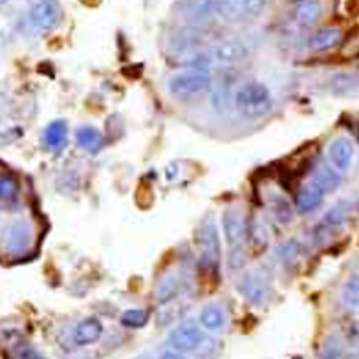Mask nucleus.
<instances>
[{
  "instance_id": "obj_27",
  "label": "nucleus",
  "mask_w": 359,
  "mask_h": 359,
  "mask_svg": "<svg viewBox=\"0 0 359 359\" xmlns=\"http://www.w3.org/2000/svg\"><path fill=\"white\" fill-rule=\"evenodd\" d=\"M271 211L275 213V217L279 218L280 222H290L293 217V209H292V203L288 202L286 196L283 194H275L273 200H271Z\"/></svg>"
},
{
  "instance_id": "obj_32",
  "label": "nucleus",
  "mask_w": 359,
  "mask_h": 359,
  "mask_svg": "<svg viewBox=\"0 0 359 359\" xmlns=\"http://www.w3.org/2000/svg\"><path fill=\"white\" fill-rule=\"evenodd\" d=\"M19 359H44V358L39 354V352H35V350H26V352L20 354Z\"/></svg>"
},
{
  "instance_id": "obj_28",
  "label": "nucleus",
  "mask_w": 359,
  "mask_h": 359,
  "mask_svg": "<svg viewBox=\"0 0 359 359\" xmlns=\"http://www.w3.org/2000/svg\"><path fill=\"white\" fill-rule=\"evenodd\" d=\"M345 346L337 337H328L319 350V359H343Z\"/></svg>"
},
{
  "instance_id": "obj_33",
  "label": "nucleus",
  "mask_w": 359,
  "mask_h": 359,
  "mask_svg": "<svg viewBox=\"0 0 359 359\" xmlns=\"http://www.w3.org/2000/svg\"><path fill=\"white\" fill-rule=\"evenodd\" d=\"M354 334H355V337H359V323H355L354 325Z\"/></svg>"
},
{
  "instance_id": "obj_36",
  "label": "nucleus",
  "mask_w": 359,
  "mask_h": 359,
  "mask_svg": "<svg viewBox=\"0 0 359 359\" xmlns=\"http://www.w3.org/2000/svg\"><path fill=\"white\" fill-rule=\"evenodd\" d=\"M297 2H301V0H297Z\"/></svg>"
},
{
  "instance_id": "obj_12",
  "label": "nucleus",
  "mask_w": 359,
  "mask_h": 359,
  "mask_svg": "<svg viewBox=\"0 0 359 359\" xmlns=\"http://www.w3.org/2000/svg\"><path fill=\"white\" fill-rule=\"evenodd\" d=\"M325 200V193H323L319 187H317L313 182L303 185L301 189L297 191V198H295V208L301 215L313 213L319 205Z\"/></svg>"
},
{
  "instance_id": "obj_14",
  "label": "nucleus",
  "mask_w": 359,
  "mask_h": 359,
  "mask_svg": "<svg viewBox=\"0 0 359 359\" xmlns=\"http://www.w3.org/2000/svg\"><path fill=\"white\" fill-rule=\"evenodd\" d=\"M198 323L203 330L208 332H218L222 330L226 325V313L220 304H205L202 308V312L198 316Z\"/></svg>"
},
{
  "instance_id": "obj_19",
  "label": "nucleus",
  "mask_w": 359,
  "mask_h": 359,
  "mask_svg": "<svg viewBox=\"0 0 359 359\" xmlns=\"http://www.w3.org/2000/svg\"><path fill=\"white\" fill-rule=\"evenodd\" d=\"M323 4L321 0H301L295 8V20L303 26H312L321 19Z\"/></svg>"
},
{
  "instance_id": "obj_21",
  "label": "nucleus",
  "mask_w": 359,
  "mask_h": 359,
  "mask_svg": "<svg viewBox=\"0 0 359 359\" xmlns=\"http://www.w3.org/2000/svg\"><path fill=\"white\" fill-rule=\"evenodd\" d=\"M185 15L191 20H194V22H203V20L213 19L215 15H217V0H193L187 6Z\"/></svg>"
},
{
  "instance_id": "obj_3",
  "label": "nucleus",
  "mask_w": 359,
  "mask_h": 359,
  "mask_svg": "<svg viewBox=\"0 0 359 359\" xmlns=\"http://www.w3.org/2000/svg\"><path fill=\"white\" fill-rule=\"evenodd\" d=\"M198 248H200V260L202 266L209 271H217L220 266V235L218 227L213 220L202 224L198 231Z\"/></svg>"
},
{
  "instance_id": "obj_10",
  "label": "nucleus",
  "mask_w": 359,
  "mask_h": 359,
  "mask_svg": "<svg viewBox=\"0 0 359 359\" xmlns=\"http://www.w3.org/2000/svg\"><path fill=\"white\" fill-rule=\"evenodd\" d=\"M101 336H103V325H101L100 319H95V317H86L85 321H81L79 325L76 326L72 339H74V345L88 346L97 343V341L101 339Z\"/></svg>"
},
{
  "instance_id": "obj_8",
  "label": "nucleus",
  "mask_w": 359,
  "mask_h": 359,
  "mask_svg": "<svg viewBox=\"0 0 359 359\" xmlns=\"http://www.w3.org/2000/svg\"><path fill=\"white\" fill-rule=\"evenodd\" d=\"M29 20L37 29H53L61 20V8L55 0H39L29 10Z\"/></svg>"
},
{
  "instance_id": "obj_24",
  "label": "nucleus",
  "mask_w": 359,
  "mask_h": 359,
  "mask_svg": "<svg viewBox=\"0 0 359 359\" xmlns=\"http://www.w3.org/2000/svg\"><path fill=\"white\" fill-rule=\"evenodd\" d=\"M341 297H343V303L348 308H358L359 310V275H352L348 277L343 286V292H341Z\"/></svg>"
},
{
  "instance_id": "obj_16",
  "label": "nucleus",
  "mask_w": 359,
  "mask_h": 359,
  "mask_svg": "<svg viewBox=\"0 0 359 359\" xmlns=\"http://www.w3.org/2000/svg\"><path fill=\"white\" fill-rule=\"evenodd\" d=\"M242 293H244V297L251 304H257V306L264 304L266 299H268L266 283L262 279H259L257 275H248L246 279L242 280Z\"/></svg>"
},
{
  "instance_id": "obj_31",
  "label": "nucleus",
  "mask_w": 359,
  "mask_h": 359,
  "mask_svg": "<svg viewBox=\"0 0 359 359\" xmlns=\"http://www.w3.org/2000/svg\"><path fill=\"white\" fill-rule=\"evenodd\" d=\"M160 359H187L185 358V354H182V352H178V350H165L163 354H161Z\"/></svg>"
},
{
  "instance_id": "obj_11",
  "label": "nucleus",
  "mask_w": 359,
  "mask_h": 359,
  "mask_svg": "<svg viewBox=\"0 0 359 359\" xmlns=\"http://www.w3.org/2000/svg\"><path fill=\"white\" fill-rule=\"evenodd\" d=\"M341 41H343V29L336 28V26H328V28L317 29L308 41V46L313 52H328V50L339 46Z\"/></svg>"
},
{
  "instance_id": "obj_1",
  "label": "nucleus",
  "mask_w": 359,
  "mask_h": 359,
  "mask_svg": "<svg viewBox=\"0 0 359 359\" xmlns=\"http://www.w3.org/2000/svg\"><path fill=\"white\" fill-rule=\"evenodd\" d=\"M273 107L271 90L259 81H248L235 92V109L244 118H260Z\"/></svg>"
},
{
  "instance_id": "obj_7",
  "label": "nucleus",
  "mask_w": 359,
  "mask_h": 359,
  "mask_svg": "<svg viewBox=\"0 0 359 359\" xmlns=\"http://www.w3.org/2000/svg\"><path fill=\"white\" fill-rule=\"evenodd\" d=\"M328 154V163L339 172H346L350 170L355 158V145L348 136H337L334 137L326 149Z\"/></svg>"
},
{
  "instance_id": "obj_23",
  "label": "nucleus",
  "mask_w": 359,
  "mask_h": 359,
  "mask_svg": "<svg viewBox=\"0 0 359 359\" xmlns=\"http://www.w3.org/2000/svg\"><path fill=\"white\" fill-rule=\"evenodd\" d=\"M119 323L125 326V328H143V326L149 323V312L143 310V308H130V310H125L119 317Z\"/></svg>"
},
{
  "instance_id": "obj_13",
  "label": "nucleus",
  "mask_w": 359,
  "mask_h": 359,
  "mask_svg": "<svg viewBox=\"0 0 359 359\" xmlns=\"http://www.w3.org/2000/svg\"><path fill=\"white\" fill-rule=\"evenodd\" d=\"M313 184L323 191V193H332L341 185V172L330 165V163H321L313 172Z\"/></svg>"
},
{
  "instance_id": "obj_17",
  "label": "nucleus",
  "mask_w": 359,
  "mask_h": 359,
  "mask_svg": "<svg viewBox=\"0 0 359 359\" xmlns=\"http://www.w3.org/2000/svg\"><path fill=\"white\" fill-rule=\"evenodd\" d=\"M248 241H250L251 250H255L257 253H262L268 248L269 231L266 224L262 222V218L255 217L248 224Z\"/></svg>"
},
{
  "instance_id": "obj_30",
  "label": "nucleus",
  "mask_w": 359,
  "mask_h": 359,
  "mask_svg": "<svg viewBox=\"0 0 359 359\" xmlns=\"http://www.w3.org/2000/svg\"><path fill=\"white\" fill-rule=\"evenodd\" d=\"M299 253H301V244H299L297 241H290L280 248L279 257L283 262H292V260L297 259Z\"/></svg>"
},
{
  "instance_id": "obj_20",
  "label": "nucleus",
  "mask_w": 359,
  "mask_h": 359,
  "mask_svg": "<svg viewBox=\"0 0 359 359\" xmlns=\"http://www.w3.org/2000/svg\"><path fill=\"white\" fill-rule=\"evenodd\" d=\"M76 142L81 149L88 152H97L103 147V134L100 128L92 127V125H83L77 128Z\"/></svg>"
},
{
  "instance_id": "obj_15",
  "label": "nucleus",
  "mask_w": 359,
  "mask_h": 359,
  "mask_svg": "<svg viewBox=\"0 0 359 359\" xmlns=\"http://www.w3.org/2000/svg\"><path fill=\"white\" fill-rule=\"evenodd\" d=\"M182 286H184V283H182V277H180V275L167 273L165 277L160 280V284H158L156 301L160 304H167L170 303V301H175L180 295V292H182Z\"/></svg>"
},
{
  "instance_id": "obj_26",
  "label": "nucleus",
  "mask_w": 359,
  "mask_h": 359,
  "mask_svg": "<svg viewBox=\"0 0 359 359\" xmlns=\"http://www.w3.org/2000/svg\"><path fill=\"white\" fill-rule=\"evenodd\" d=\"M19 196V182L11 175H0V202H11Z\"/></svg>"
},
{
  "instance_id": "obj_9",
  "label": "nucleus",
  "mask_w": 359,
  "mask_h": 359,
  "mask_svg": "<svg viewBox=\"0 0 359 359\" xmlns=\"http://www.w3.org/2000/svg\"><path fill=\"white\" fill-rule=\"evenodd\" d=\"M211 59H213L217 65H224V67H229V65H236L246 59L248 48L244 46L238 41H222V43L215 44L211 48Z\"/></svg>"
},
{
  "instance_id": "obj_29",
  "label": "nucleus",
  "mask_w": 359,
  "mask_h": 359,
  "mask_svg": "<svg viewBox=\"0 0 359 359\" xmlns=\"http://www.w3.org/2000/svg\"><path fill=\"white\" fill-rule=\"evenodd\" d=\"M233 2H235L238 13L246 15V17H257L266 8V0H233Z\"/></svg>"
},
{
  "instance_id": "obj_18",
  "label": "nucleus",
  "mask_w": 359,
  "mask_h": 359,
  "mask_svg": "<svg viewBox=\"0 0 359 359\" xmlns=\"http://www.w3.org/2000/svg\"><path fill=\"white\" fill-rule=\"evenodd\" d=\"M68 140V125L62 119H57L48 125L44 130V145L52 151H59L62 147L67 145Z\"/></svg>"
},
{
  "instance_id": "obj_25",
  "label": "nucleus",
  "mask_w": 359,
  "mask_h": 359,
  "mask_svg": "<svg viewBox=\"0 0 359 359\" xmlns=\"http://www.w3.org/2000/svg\"><path fill=\"white\" fill-rule=\"evenodd\" d=\"M348 218V203L337 202L336 205H332L325 215V226L328 227H339L346 222Z\"/></svg>"
},
{
  "instance_id": "obj_4",
  "label": "nucleus",
  "mask_w": 359,
  "mask_h": 359,
  "mask_svg": "<svg viewBox=\"0 0 359 359\" xmlns=\"http://www.w3.org/2000/svg\"><path fill=\"white\" fill-rule=\"evenodd\" d=\"M224 231V241H226L229 251L242 250L244 242L248 238V222L241 208H227L220 218Z\"/></svg>"
},
{
  "instance_id": "obj_22",
  "label": "nucleus",
  "mask_w": 359,
  "mask_h": 359,
  "mask_svg": "<svg viewBox=\"0 0 359 359\" xmlns=\"http://www.w3.org/2000/svg\"><path fill=\"white\" fill-rule=\"evenodd\" d=\"M330 86L336 94H341V95L354 94V92H358L359 90V77L352 76V74H346V72H341V74L332 76Z\"/></svg>"
},
{
  "instance_id": "obj_5",
  "label": "nucleus",
  "mask_w": 359,
  "mask_h": 359,
  "mask_svg": "<svg viewBox=\"0 0 359 359\" xmlns=\"http://www.w3.org/2000/svg\"><path fill=\"white\" fill-rule=\"evenodd\" d=\"M203 339H205V334L200 323L196 325L194 321H185L169 334V346L182 354H189L202 346Z\"/></svg>"
},
{
  "instance_id": "obj_6",
  "label": "nucleus",
  "mask_w": 359,
  "mask_h": 359,
  "mask_svg": "<svg viewBox=\"0 0 359 359\" xmlns=\"http://www.w3.org/2000/svg\"><path fill=\"white\" fill-rule=\"evenodd\" d=\"M4 248L11 255H22L32 246V227L26 220H13L8 224L4 235Z\"/></svg>"
},
{
  "instance_id": "obj_2",
  "label": "nucleus",
  "mask_w": 359,
  "mask_h": 359,
  "mask_svg": "<svg viewBox=\"0 0 359 359\" xmlns=\"http://www.w3.org/2000/svg\"><path fill=\"white\" fill-rule=\"evenodd\" d=\"M211 86H213V77L203 70L180 72V74H175L170 77L169 83H167L170 95L180 97V100L205 94L208 90H211Z\"/></svg>"
},
{
  "instance_id": "obj_35",
  "label": "nucleus",
  "mask_w": 359,
  "mask_h": 359,
  "mask_svg": "<svg viewBox=\"0 0 359 359\" xmlns=\"http://www.w3.org/2000/svg\"><path fill=\"white\" fill-rule=\"evenodd\" d=\"M136 359H152V358H149V355H140V358H136Z\"/></svg>"
},
{
  "instance_id": "obj_34",
  "label": "nucleus",
  "mask_w": 359,
  "mask_h": 359,
  "mask_svg": "<svg viewBox=\"0 0 359 359\" xmlns=\"http://www.w3.org/2000/svg\"><path fill=\"white\" fill-rule=\"evenodd\" d=\"M8 2H10V0H0V8H2V6L8 4Z\"/></svg>"
}]
</instances>
